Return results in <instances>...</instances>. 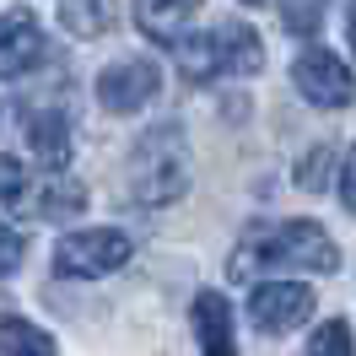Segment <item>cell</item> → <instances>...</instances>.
Listing matches in <instances>:
<instances>
[{
    "label": "cell",
    "mask_w": 356,
    "mask_h": 356,
    "mask_svg": "<svg viewBox=\"0 0 356 356\" xmlns=\"http://www.w3.org/2000/svg\"><path fill=\"white\" fill-rule=\"evenodd\" d=\"M318 270V275H330L340 270V248L330 243V232L318 222H302V216H291V222H259L243 232V243L232 254V275H254V270Z\"/></svg>",
    "instance_id": "cell-1"
},
{
    "label": "cell",
    "mask_w": 356,
    "mask_h": 356,
    "mask_svg": "<svg viewBox=\"0 0 356 356\" xmlns=\"http://www.w3.org/2000/svg\"><path fill=\"white\" fill-rule=\"evenodd\" d=\"M189 189V146L178 124H156L124 156V195L130 205H173Z\"/></svg>",
    "instance_id": "cell-2"
},
{
    "label": "cell",
    "mask_w": 356,
    "mask_h": 356,
    "mask_svg": "<svg viewBox=\"0 0 356 356\" xmlns=\"http://www.w3.org/2000/svg\"><path fill=\"white\" fill-rule=\"evenodd\" d=\"M135 238L119 232V227H87V232H70L54 248V270L70 275V281H97V275H113L119 265H130Z\"/></svg>",
    "instance_id": "cell-3"
},
{
    "label": "cell",
    "mask_w": 356,
    "mask_h": 356,
    "mask_svg": "<svg viewBox=\"0 0 356 356\" xmlns=\"http://www.w3.org/2000/svg\"><path fill=\"white\" fill-rule=\"evenodd\" d=\"M291 81H297V92L308 97L313 108H346V103H351V70H346V60H340L334 49H324V44H313V49L297 54Z\"/></svg>",
    "instance_id": "cell-4"
},
{
    "label": "cell",
    "mask_w": 356,
    "mask_h": 356,
    "mask_svg": "<svg viewBox=\"0 0 356 356\" xmlns=\"http://www.w3.org/2000/svg\"><path fill=\"white\" fill-rule=\"evenodd\" d=\"M308 313H313V286H302V281H265L248 297V318L259 334H286L297 324H308Z\"/></svg>",
    "instance_id": "cell-5"
},
{
    "label": "cell",
    "mask_w": 356,
    "mask_h": 356,
    "mask_svg": "<svg viewBox=\"0 0 356 356\" xmlns=\"http://www.w3.org/2000/svg\"><path fill=\"white\" fill-rule=\"evenodd\" d=\"M156 92H162V70L152 60H113L97 76V103L108 113H140Z\"/></svg>",
    "instance_id": "cell-6"
},
{
    "label": "cell",
    "mask_w": 356,
    "mask_h": 356,
    "mask_svg": "<svg viewBox=\"0 0 356 356\" xmlns=\"http://www.w3.org/2000/svg\"><path fill=\"white\" fill-rule=\"evenodd\" d=\"M44 27L33 11H0V81H17L44 60Z\"/></svg>",
    "instance_id": "cell-7"
},
{
    "label": "cell",
    "mask_w": 356,
    "mask_h": 356,
    "mask_svg": "<svg viewBox=\"0 0 356 356\" xmlns=\"http://www.w3.org/2000/svg\"><path fill=\"white\" fill-rule=\"evenodd\" d=\"M211 38V60H216V76H254L265 65V44L248 22H222L205 33Z\"/></svg>",
    "instance_id": "cell-8"
},
{
    "label": "cell",
    "mask_w": 356,
    "mask_h": 356,
    "mask_svg": "<svg viewBox=\"0 0 356 356\" xmlns=\"http://www.w3.org/2000/svg\"><path fill=\"white\" fill-rule=\"evenodd\" d=\"M189 324H195V340H200V356H238V334H232V302L222 291H200L195 308H189Z\"/></svg>",
    "instance_id": "cell-9"
},
{
    "label": "cell",
    "mask_w": 356,
    "mask_h": 356,
    "mask_svg": "<svg viewBox=\"0 0 356 356\" xmlns=\"http://www.w3.org/2000/svg\"><path fill=\"white\" fill-rule=\"evenodd\" d=\"M195 11H200V0H135V27L152 38V44L173 49L189 22H195Z\"/></svg>",
    "instance_id": "cell-10"
},
{
    "label": "cell",
    "mask_w": 356,
    "mask_h": 356,
    "mask_svg": "<svg viewBox=\"0 0 356 356\" xmlns=\"http://www.w3.org/2000/svg\"><path fill=\"white\" fill-rule=\"evenodd\" d=\"M27 216H38V222H70V216H81L87 211V189L65 173H49L33 195H22Z\"/></svg>",
    "instance_id": "cell-11"
},
{
    "label": "cell",
    "mask_w": 356,
    "mask_h": 356,
    "mask_svg": "<svg viewBox=\"0 0 356 356\" xmlns=\"http://www.w3.org/2000/svg\"><path fill=\"white\" fill-rule=\"evenodd\" d=\"M27 146H33V156L49 173H60L70 162V119L65 113H33L27 119Z\"/></svg>",
    "instance_id": "cell-12"
},
{
    "label": "cell",
    "mask_w": 356,
    "mask_h": 356,
    "mask_svg": "<svg viewBox=\"0 0 356 356\" xmlns=\"http://www.w3.org/2000/svg\"><path fill=\"white\" fill-rule=\"evenodd\" d=\"M0 356H54V340H49L38 324L27 318H0Z\"/></svg>",
    "instance_id": "cell-13"
},
{
    "label": "cell",
    "mask_w": 356,
    "mask_h": 356,
    "mask_svg": "<svg viewBox=\"0 0 356 356\" xmlns=\"http://www.w3.org/2000/svg\"><path fill=\"white\" fill-rule=\"evenodd\" d=\"M60 27L70 38H103L108 33V0H60Z\"/></svg>",
    "instance_id": "cell-14"
},
{
    "label": "cell",
    "mask_w": 356,
    "mask_h": 356,
    "mask_svg": "<svg viewBox=\"0 0 356 356\" xmlns=\"http://www.w3.org/2000/svg\"><path fill=\"white\" fill-rule=\"evenodd\" d=\"M340 162V152L334 146H313V152H302V162H297V189H324L330 184V168Z\"/></svg>",
    "instance_id": "cell-15"
},
{
    "label": "cell",
    "mask_w": 356,
    "mask_h": 356,
    "mask_svg": "<svg viewBox=\"0 0 356 356\" xmlns=\"http://www.w3.org/2000/svg\"><path fill=\"white\" fill-rule=\"evenodd\" d=\"M308 356H351V324L346 318H324L308 340Z\"/></svg>",
    "instance_id": "cell-16"
},
{
    "label": "cell",
    "mask_w": 356,
    "mask_h": 356,
    "mask_svg": "<svg viewBox=\"0 0 356 356\" xmlns=\"http://www.w3.org/2000/svg\"><path fill=\"white\" fill-rule=\"evenodd\" d=\"M281 22H286V33L308 38V33H318V22H324V0H286V6H281Z\"/></svg>",
    "instance_id": "cell-17"
},
{
    "label": "cell",
    "mask_w": 356,
    "mask_h": 356,
    "mask_svg": "<svg viewBox=\"0 0 356 356\" xmlns=\"http://www.w3.org/2000/svg\"><path fill=\"white\" fill-rule=\"evenodd\" d=\"M22 254H27V238H22L11 222H0V281H6V275H17Z\"/></svg>",
    "instance_id": "cell-18"
},
{
    "label": "cell",
    "mask_w": 356,
    "mask_h": 356,
    "mask_svg": "<svg viewBox=\"0 0 356 356\" xmlns=\"http://www.w3.org/2000/svg\"><path fill=\"white\" fill-rule=\"evenodd\" d=\"M27 195V168L17 162V156H0V200H22Z\"/></svg>",
    "instance_id": "cell-19"
},
{
    "label": "cell",
    "mask_w": 356,
    "mask_h": 356,
    "mask_svg": "<svg viewBox=\"0 0 356 356\" xmlns=\"http://www.w3.org/2000/svg\"><path fill=\"white\" fill-rule=\"evenodd\" d=\"M243 6H265V0H243Z\"/></svg>",
    "instance_id": "cell-20"
}]
</instances>
